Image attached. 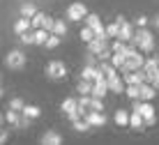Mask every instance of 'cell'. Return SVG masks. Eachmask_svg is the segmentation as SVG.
<instances>
[{"mask_svg": "<svg viewBox=\"0 0 159 145\" xmlns=\"http://www.w3.org/2000/svg\"><path fill=\"white\" fill-rule=\"evenodd\" d=\"M143 65H145L143 51H141L139 46H131V44H129V48H127V62H125V67H122L120 71H122V74L139 71V69H143Z\"/></svg>", "mask_w": 159, "mask_h": 145, "instance_id": "6da1fadb", "label": "cell"}, {"mask_svg": "<svg viewBox=\"0 0 159 145\" xmlns=\"http://www.w3.org/2000/svg\"><path fill=\"white\" fill-rule=\"evenodd\" d=\"M134 44H136L143 53H150L152 48H155V35H152V30H148V28H136Z\"/></svg>", "mask_w": 159, "mask_h": 145, "instance_id": "7a4b0ae2", "label": "cell"}, {"mask_svg": "<svg viewBox=\"0 0 159 145\" xmlns=\"http://www.w3.org/2000/svg\"><path fill=\"white\" fill-rule=\"evenodd\" d=\"M28 62V58H25V53L21 51V48H12L7 55H5V67L12 71H21Z\"/></svg>", "mask_w": 159, "mask_h": 145, "instance_id": "3957f363", "label": "cell"}, {"mask_svg": "<svg viewBox=\"0 0 159 145\" xmlns=\"http://www.w3.org/2000/svg\"><path fill=\"white\" fill-rule=\"evenodd\" d=\"M131 111H139V113L145 118V127H152V125L157 122V111H155V106H152L150 102L134 99V108H131Z\"/></svg>", "mask_w": 159, "mask_h": 145, "instance_id": "277c9868", "label": "cell"}, {"mask_svg": "<svg viewBox=\"0 0 159 145\" xmlns=\"http://www.w3.org/2000/svg\"><path fill=\"white\" fill-rule=\"evenodd\" d=\"M46 76L51 81H62L67 79V65L62 62V60H51V62L46 65Z\"/></svg>", "mask_w": 159, "mask_h": 145, "instance_id": "5b68a950", "label": "cell"}, {"mask_svg": "<svg viewBox=\"0 0 159 145\" xmlns=\"http://www.w3.org/2000/svg\"><path fill=\"white\" fill-rule=\"evenodd\" d=\"M60 111L65 113V118H67L69 122H76L81 118V113H79V99H74V97L65 99V102L60 104Z\"/></svg>", "mask_w": 159, "mask_h": 145, "instance_id": "8992f818", "label": "cell"}, {"mask_svg": "<svg viewBox=\"0 0 159 145\" xmlns=\"http://www.w3.org/2000/svg\"><path fill=\"white\" fill-rule=\"evenodd\" d=\"M90 14L85 7V2H72L67 7V21H85V16Z\"/></svg>", "mask_w": 159, "mask_h": 145, "instance_id": "52a82bcc", "label": "cell"}, {"mask_svg": "<svg viewBox=\"0 0 159 145\" xmlns=\"http://www.w3.org/2000/svg\"><path fill=\"white\" fill-rule=\"evenodd\" d=\"M143 71H145V83H155V79L159 76V58H145Z\"/></svg>", "mask_w": 159, "mask_h": 145, "instance_id": "ba28073f", "label": "cell"}, {"mask_svg": "<svg viewBox=\"0 0 159 145\" xmlns=\"http://www.w3.org/2000/svg\"><path fill=\"white\" fill-rule=\"evenodd\" d=\"M106 48H111L108 37H95V39L88 44V53H92V55H99V53L106 51Z\"/></svg>", "mask_w": 159, "mask_h": 145, "instance_id": "9c48e42d", "label": "cell"}, {"mask_svg": "<svg viewBox=\"0 0 159 145\" xmlns=\"http://www.w3.org/2000/svg\"><path fill=\"white\" fill-rule=\"evenodd\" d=\"M106 92H111V88H108V79L104 76V71H102V74L97 76V81H95V88H92V97L104 99V97H106Z\"/></svg>", "mask_w": 159, "mask_h": 145, "instance_id": "30bf717a", "label": "cell"}, {"mask_svg": "<svg viewBox=\"0 0 159 145\" xmlns=\"http://www.w3.org/2000/svg\"><path fill=\"white\" fill-rule=\"evenodd\" d=\"M85 25L92 28L97 37H108L106 35V25H102V21H99V16H97V14H88L85 16Z\"/></svg>", "mask_w": 159, "mask_h": 145, "instance_id": "8fae6325", "label": "cell"}, {"mask_svg": "<svg viewBox=\"0 0 159 145\" xmlns=\"http://www.w3.org/2000/svg\"><path fill=\"white\" fill-rule=\"evenodd\" d=\"M39 145H62V134L56 131V129H48L39 138Z\"/></svg>", "mask_w": 159, "mask_h": 145, "instance_id": "7c38bea8", "label": "cell"}, {"mask_svg": "<svg viewBox=\"0 0 159 145\" xmlns=\"http://www.w3.org/2000/svg\"><path fill=\"white\" fill-rule=\"evenodd\" d=\"M108 88H111V92H116V94H125V90H127V83H125L122 76H111L108 79Z\"/></svg>", "mask_w": 159, "mask_h": 145, "instance_id": "4fadbf2b", "label": "cell"}, {"mask_svg": "<svg viewBox=\"0 0 159 145\" xmlns=\"http://www.w3.org/2000/svg\"><path fill=\"white\" fill-rule=\"evenodd\" d=\"M134 35H136L134 25H131L129 21H122V23H120V37H118V39H122V42H134Z\"/></svg>", "mask_w": 159, "mask_h": 145, "instance_id": "5bb4252c", "label": "cell"}, {"mask_svg": "<svg viewBox=\"0 0 159 145\" xmlns=\"http://www.w3.org/2000/svg\"><path fill=\"white\" fill-rule=\"evenodd\" d=\"M122 79H125V83H127V85H141V83H145V71H143V69L129 71V74H125Z\"/></svg>", "mask_w": 159, "mask_h": 145, "instance_id": "9a60e30c", "label": "cell"}, {"mask_svg": "<svg viewBox=\"0 0 159 145\" xmlns=\"http://www.w3.org/2000/svg\"><path fill=\"white\" fill-rule=\"evenodd\" d=\"M157 97V88L152 85V83H141V102H152V99Z\"/></svg>", "mask_w": 159, "mask_h": 145, "instance_id": "2e32d148", "label": "cell"}, {"mask_svg": "<svg viewBox=\"0 0 159 145\" xmlns=\"http://www.w3.org/2000/svg\"><path fill=\"white\" fill-rule=\"evenodd\" d=\"M85 120L90 122V127H104L106 125V115H104L102 111H90V113L85 115Z\"/></svg>", "mask_w": 159, "mask_h": 145, "instance_id": "e0dca14e", "label": "cell"}, {"mask_svg": "<svg viewBox=\"0 0 159 145\" xmlns=\"http://www.w3.org/2000/svg\"><path fill=\"white\" fill-rule=\"evenodd\" d=\"M99 74H102V69L97 65H85L83 69H81V79H85V81H97Z\"/></svg>", "mask_w": 159, "mask_h": 145, "instance_id": "ac0fdd59", "label": "cell"}, {"mask_svg": "<svg viewBox=\"0 0 159 145\" xmlns=\"http://www.w3.org/2000/svg\"><path fill=\"white\" fill-rule=\"evenodd\" d=\"M129 120H131V113H127V111L118 108L116 113H113V122H116L118 127H129Z\"/></svg>", "mask_w": 159, "mask_h": 145, "instance_id": "d6986e66", "label": "cell"}, {"mask_svg": "<svg viewBox=\"0 0 159 145\" xmlns=\"http://www.w3.org/2000/svg\"><path fill=\"white\" fill-rule=\"evenodd\" d=\"M30 28H32V21L25 19V16H21V19L14 23V32H16V35H23V32H28Z\"/></svg>", "mask_w": 159, "mask_h": 145, "instance_id": "ffe728a7", "label": "cell"}, {"mask_svg": "<svg viewBox=\"0 0 159 145\" xmlns=\"http://www.w3.org/2000/svg\"><path fill=\"white\" fill-rule=\"evenodd\" d=\"M2 118H5V122H9L12 127H19V122H21V118H23V113H19V111H14V108H7V113H5Z\"/></svg>", "mask_w": 159, "mask_h": 145, "instance_id": "44dd1931", "label": "cell"}, {"mask_svg": "<svg viewBox=\"0 0 159 145\" xmlns=\"http://www.w3.org/2000/svg\"><path fill=\"white\" fill-rule=\"evenodd\" d=\"M129 127H131V129H139V131L145 127V118L139 113V111H131V120H129Z\"/></svg>", "mask_w": 159, "mask_h": 145, "instance_id": "7402d4cb", "label": "cell"}, {"mask_svg": "<svg viewBox=\"0 0 159 145\" xmlns=\"http://www.w3.org/2000/svg\"><path fill=\"white\" fill-rule=\"evenodd\" d=\"M125 62H127V51H116V53H113V58H111V65H113V67L122 69Z\"/></svg>", "mask_w": 159, "mask_h": 145, "instance_id": "603a6c76", "label": "cell"}, {"mask_svg": "<svg viewBox=\"0 0 159 145\" xmlns=\"http://www.w3.org/2000/svg\"><path fill=\"white\" fill-rule=\"evenodd\" d=\"M92 88H95V81H85V79H81V81H79V85H76V92H79V94H92Z\"/></svg>", "mask_w": 159, "mask_h": 145, "instance_id": "cb8c5ba5", "label": "cell"}, {"mask_svg": "<svg viewBox=\"0 0 159 145\" xmlns=\"http://www.w3.org/2000/svg\"><path fill=\"white\" fill-rule=\"evenodd\" d=\"M37 12H39V9L35 7V2H23L21 5V16H25V19H32Z\"/></svg>", "mask_w": 159, "mask_h": 145, "instance_id": "d4e9b609", "label": "cell"}, {"mask_svg": "<svg viewBox=\"0 0 159 145\" xmlns=\"http://www.w3.org/2000/svg\"><path fill=\"white\" fill-rule=\"evenodd\" d=\"M48 35H51L48 30L37 28V30H35V46H44V44H46V39H48Z\"/></svg>", "mask_w": 159, "mask_h": 145, "instance_id": "484cf974", "label": "cell"}, {"mask_svg": "<svg viewBox=\"0 0 159 145\" xmlns=\"http://www.w3.org/2000/svg\"><path fill=\"white\" fill-rule=\"evenodd\" d=\"M23 115H25V118H30V120H37V118L42 115V111H39V106L25 104V108H23Z\"/></svg>", "mask_w": 159, "mask_h": 145, "instance_id": "4316f807", "label": "cell"}, {"mask_svg": "<svg viewBox=\"0 0 159 145\" xmlns=\"http://www.w3.org/2000/svg\"><path fill=\"white\" fill-rule=\"evenodd\" d=\"M99 69L104 71V76H106V79H111V76H116V74H118V67H113V65H111V60H108V62H102V65H99Z\"/></svg>", "mask_w": 159, "mask_h": 145, "instance_id": "83f0119b", "label": "cell"}, {"mask_svg": "<svg viewBox=\"0 0 159 145\" xmlns=\"http://www.w3.org/2000/svg\"><path fill=\"white\" fill-rule=\"evenodd\" d=\"M60 39H62L60 35L51 32V35H48V39H46V44H44V48H48V51H51V48H58V46H60Z\"/></svg>", "mask_w": 159, "mask_h": 145, "instance_id": "f1b7e54d", "label": "cell"}, {"mask_svg": "<svg viewBox=\"0 0 159 145\" xmlns=\"http://www.w3.org/2000/svg\"><path fill=\"white\" fill-rule=\"evenodd\" d=\"M72 127H74V131H90V129H92L90 122H88L85 118H79L76 122H72Z\"/></svg>", "mask_w": 159, "mask_h": 145, "instance_id": "f546056e", "label": "cell"}, {"mask_svg": "<svg viewBox=\"0 0 159 145\" xmlns=\"http://www.w3.org/2000/svg\"><path fill=\"white\" fill-rule=\"evenodd\" d=\"M19 42L23 44V46H35V32H23V35H19Z\"/></svg>", "mask_w": 159, "mask_h": 145, "instance_id": "4dcf8cb0", "label": "cell"}, {"mask_svg": "<svg viewBox=\"0 0 159 145\" xmlns=\"http://www.w3.org/2000/svg\"><path fill=\"white\" fill-rule=\"evenodd\" d=\"M106 35L111 37V39H118V37H120V23H118V21H113L111 25H106Z\"/></svg>", "mask_w": 159, "mask_h": 145, "instance_id": "1f68e13d", "label": "cell"}, {"mask_svg": "<svg viewBox=\"0 0 159 145\" xmlns=\"http://www.w3.org/2000/svg\"><path fill=\"white\" fill-rule=\"evenodd\" d=\"M95 30H92V28H88V25H83V30H81V39H83L85 44H90L92 39H95Z\"/></svg>", "mask_w": 159, "mask_h": 145, "instance_id": "d6a6232c", "label": "cell"}, {"mask_svg": "<svg viewBox=\"0 0 159 145\" xmlns=\"http://www.w3.org/2000/svg\"><path fill=\"white\" fill-rule=\"evenodd\" d=\"M125 94L134 102V99H139L141 97V85H127V90H125Z\"/></svg>", "mask_w": 159, "mask_h": 145, "instance_id": "836d02e7", "label": "cell"}, {"mask_svg": "<svg viewBox=\"0 0 159 145\" xmlns=\"http://www.w3.org/2000/svg\"><path fill=\"white\" fill-rule=\"evenodd\" d=\"M9 108H14V111H19V113H23L25 102H23L21 97H14V99H9Z\"/></svg>", "mask_w": 159, "mask_h": 145, "instance_id": "e575fe53", "label": "cell"}, {"mask_svg": "<svg viewBox=\"0 0 159 145\" xmlns=\"http://www.w3.org/2000/svg\"><path fill=\"white\" fill-rule=\"evenodd\" d=\"M53 32H56V35H60V37H65V35H67V23H65V21H58V19H56Z\"/></svg>", "mask_w": 159, "mask_h": 145, "instance_id": "d590c367", "label": "cell"}, {"mask_svg": "<svg viewBox=\"0 0 159 145\" xmlns=\"http://www.w3.org/2000/svg\"><path fill=\"white\" fill-rule=\"evenodd\" d=\"M44 19H46V14H44V12H37V14L30 19V21H32V28H42V25H44Z\"/></svg>", "mask_w": 159, "mask_h": 145, "instance_id": "8d00e7d4", "label": "cell"}, {"mask_svg": "<svg viewBox=\"0 0 159 145\" xmlns=\"http://www.w3.org/2000/svg\"><path fill=\"white\" fill-rule=\"evenodd\" d=\"M90 111H102V113H104V102L99 97H92L90 99Z\"/></svg>", "mask_w": 159, "mask_h": 145, "instance_id": "74e56055", "label": "cell"}, {"mask_svg": "<svg viewBox=\"0 0 159 145\" xmlns=\"http://www.w3.org/2000/svg\"><path fill=\"white\" fill-rule=\"evenodd\" d=\"M148 23H152V19H148V16H136V28H145Z\"/></svg>", "mask_w": 159, "mask_h": 145, "instance_id": "f35d334b", "label": "cell"}, {"mask_svg": "<svg viewBox=\"0 0 159 145\" xmlns=\"http://www.w3.org/2000/svg\"><path fill=\"white\" fill-rule=\"evenodd\" d=\"M53 25H56V19H51V16H46V19H44V30H48V32H53Z\"/></svg>", "mask_w": 159, "mask_h": 145, "instance_id": "ab89813d", "label": "cell"}, {"mask_svg": "<svg viewBox=\"0 0 159 145\" xmlns=\"http://www.w3.org/2000/svg\"><path fill=\"white\" fill-rule=\"evenodd\" d=\"M7 136H9V134H7V129H2V134H0V143H7Z\"/></svg>", "mask_w": 159, "mask_h": 145, "instance_id": "60d3db41", "label": "cell"}, {"mask_svg": "<svg viewBox=\"0 0 159 145\" xmlns=\"http://www.w3.org/2000/svg\"><path fill=\"white\" fill-rule=\"evenodd\" d=\"M152 25H155L157 30H159V14H155V16H152Z\"/></svg>", "mask_w": 159, "mask_h": 145, "instance_id": "b9f144b4", "label": "cell"}, {"mask_svg": "<svg viewBox=\"0 0 159 145\" xmlns=\"http://www.w3.org/2000/svg\"><path fill=\"white\" fill-rule=\"evenodd\" d=\"M152 85H155V88H157V90H159V76H157V79H155V83H152Z\"/></svg>", "mask_w": 159, "mask_h": 145, "instance_id": "7bdbcfd3", "label": "cell"}]
</instances>
